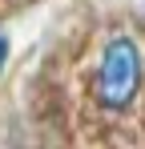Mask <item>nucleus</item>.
Segmentation results:
<instances>
[{"label": "nucleus", "mask_w": 145, "mask_h": 149, "mask_svg": "<svg viewBox=\"0 0 145 149\" xmlns=\"http://www.w3.org/2000/svg\"><path fill=\"white\" fill-rule=\"evenodd\" d=\"M145 85V52L133 36H109L93 69V97L105 113H125Z\"/></svg>", "instance_id": "obj_1"}, {"label": "nucleus", "mask_w": 145, "mask_h": 149, "mask_svg": "<svg viewBox=\"0 0 145 149\" xmlns=\"http://www.w3.org/2000/svg\"><path fill=\"white\" fill-rule=\"evenodd\" d=\"M4 61H8V36L0 32V69H4Z\"/></svg>", "instance_id": "obj_2"}]
</instances>
